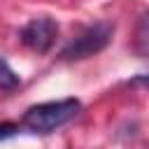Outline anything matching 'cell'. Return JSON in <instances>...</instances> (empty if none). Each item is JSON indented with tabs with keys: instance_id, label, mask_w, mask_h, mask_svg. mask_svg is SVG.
I'll return each instance as SVG.
<instances>
[{
	"instance_id": "5",
	"label": "cell",
	"mask_w": 149,
	"mask_h": 149,
	"mask_svg": "<svg viewBox=\"0 0 149 149\" xmlns=\"http://www.w3.org/2000/svg\"><path fill=\"white\" fill-rule=\"evenodd\" d=\"M21 84L19 74L9 68V63L5 58H0V91H14Z\"/></svg>"
},
{
	"instance_id": "1",
	"label": "cell",
	"mask_w": 149,
	"mask_h": 149,
	"mask_svg": "<svg viewBox=\"0 0 149 149\" xmlns=\"http://www.w3.org/2000/svg\"><path fill=\"white\" fill-rule=\"evenodd\" d=\"M81 109V102L77 98H65V100H51V102H40L26 109L21 123L33 130V133H51L61 126H65L70 119H74Z\"/></svg>"
},
{
	"instance_id": "3",
	"label": "cell",
	"mask_w": 149,
	"mask_h": 149,
	"mask_svg": "<svg viewBox=\"0 0 149 149\" xmlns=\"http://www.w3.org/2000/svg\"><path fill=\"white\" fill-rule=\"evenodd\" d=\"M56 35H58V23L51 16H37L21 28V42L37 54H47L56 42Z\"/></svg>"
},
{
	"instance_id": "2",
	"label": "cell",
	"mask_w": 149,
	"mask_h": 149,
	"mask_svg": "<svg viewBox=\"0 0 149 149\" xmlns=\"http://www.w3.org/2000/svg\"><path fill=\"white\" fill-rule=\"evenodd\" d=\"M114 35V23L112 21H95L91 26H86L77 37H72L63 49H61V58L63 61H81L88 58L98 51H102Z\"/></svg>"
},
{
	"instance_id": "4",
	"label": "cell",
	"mask_w": 149,
	"mask_h": 149,
	"mask_svg": "<svg viewBox=\"0 0 149 149\" xmlns=\"http://www.w3.org/2000/svg\"><path fill=\"white\" fill-rule=\"evenodd\" d=\"M133 51L140 58H149V12L137 21L135 40H133Z\"/></svg>"
},
{
	"instance_id": "6",
	"label": "cell",
	"mask_w": 149,
	"mask_h": 149,
	"mask_svg": "<svg viewBox=\"0 0 149 149\" xmlns=\"http://www.w3.org/2000/svg\"><path fill=\"white\" fill-rule=\"evenodd\" d=\"M16 133H19V126L16 123H9V121H2L0 123V142L7 140V137H12V135H16Z\"/></svg>"
}]
</instances>
